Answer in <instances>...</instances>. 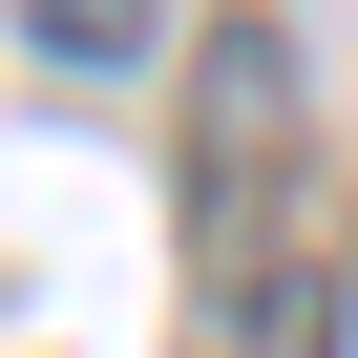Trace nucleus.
Segmentation results:
<instances>
[{
  "mask_svg": "<svg viewBox=\"0 0 358 358\" xmlns=\"http://www.w3.org/2000/svg\"><path fill=\"white\" fill-rule=\"evenodd\" d=\"M148 22H169V0H43V64H85V85H127V64H148Z\"/></svg>",
  "mask_w": 358,
  "mask_h": 358,
  "instance_id": "1",
  "label": "nucleus"
}]
</instances>
